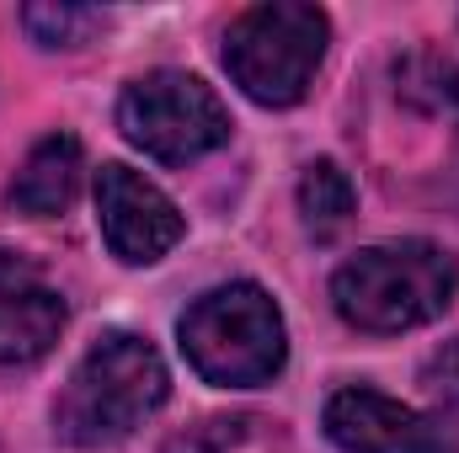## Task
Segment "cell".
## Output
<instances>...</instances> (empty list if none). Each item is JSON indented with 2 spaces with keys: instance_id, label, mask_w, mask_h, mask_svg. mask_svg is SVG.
I'll return each mask as SVG.
<instances>
[{
  "instance_id": "obj_1",
  "label": "cell",
  "mask_w": 459,
  "mask_h": 453,
  "mask_svg": "<svg viewBox=\"0 0 459 453\" xmlns=\"http://www.w3.org/2000/svg\"><path fill=\"white\" fill-rule=\"evenodd\" d=\"M459 294L455 251L433 240H385L347 256L332 278V304L347 326L395 337L411 326L438 321Z\"/></svg>"
},
{
  "instance_id": "obj_2",
  "label": "cell",
  "mask_w": 459,
  "mask_h": 453,
  "mask_svg": "<svg viewBox=\"0 0 459 453\" xmlns=\"http://www.w3.org/2000/svg\"><path fill=\"white\" fill-rule=\"evenodd\" d=\"M166 395H171V373L160 352L134 331H108L75 363L54 406V427L75 449L123 443L134 427H144L166 406Z\"/></svg>"
},
{
  "instance_id": "obj_3",
  "label": "cell",
  "mask_w": 459,
  "mask_h": 453,
  "mask_svg": "<svg viewBox=\"0 0 459 453\" xmlns=\"http://www.w3.org/2000/svg\"><path fill=\"white\" fill-rule=\"evenodd\" d=\"M177 341L193 373L220 389H256L289 357L283 310L262 283H225L193 299L177 321Z\"/></svg>"
},
{
  "instance_id": "obj_4",
  "label": "cell",
  "mask_w": 459,
  "mask_h": 453,
  "mask_svg": "<svg viewBox=\"0 0 459 453\" xmlns=\"http://www.w3.org/2000/svg\"><path fill=\"white\" fill-rule=\"evenodd\" d=\"M332 43V21L299 0H267L230 21L225 70L256 107H294L305 102L321 59Z\"/></svg>"
},
{
  "instance_id": "obj_5",
  "label": "cell",
  "mask_w": 459,
  "mask_h": 453,
  "mask_svg": "<svg viewBox=\"0 0 459 453\" xmlns=\"http://www.w3.org/2000/svg\"><path fill=\"white\" fill-rule=\"evenodd\" d=\"M117 128L160 166H187L230 139V113L187 70H150L117 97Z\"/></svg>"
},
{
  "instance_id": "obj_6",
  "label": "cell",
  "mask_w": 459,
  "mask_h": 453,
  "mask_svg": "<svg viewBox=\"0 0 459 453\" xmlns=\"http://www.w3.org/2000/svg\"><path fill=\"white\" fill-rule=\"evenodd\" d=\"M321 422H326V438L342 453H459L455 422L417 411V406H401L368 384L337 389L326 400Z\"/></svg>"
},
{
  "instance_id": "obj_7",
  "label": "cell",
  "mask_w": 459,
  "mask_h": 453,
  "mask_svg": "<svg viewBox=\"0 0 459 453\" xmlns=\"http://www.w3.org/2000/svg\"><path fill=\"white\" fill-rule=\"evenodd\" d=\"M97 225H102V240L117 261L128 267H150L160 261L177 240H182V214L177 203L134 166H102L97 171Z\"/></svg>"
},
{
  "instance_id": "obj_8",
  "label": "cell",
  "mask_w": 459,
  "mask_h": 453,
  "mask_svg": "<svg viewBox=\"0 0 459 453\" xmlns=\"http://www.w3.org/2000/svg\"><path fill=\"white\" fill-rule=\"evenodd\" d=\"M65 331V299L43 267L22 251H0V363L27 368L54 352Z\"/></svg>"
},
{
  "instance_id": "obj_9",
  "label": "cell",
  "mask_w": 459,
  "mask_h": 453,
  "mask_svg": "<svg viewBox=\"0 0 459 453\" xmlns=\"http://www.w3.org/2000/svg\"><path fill=\"white\" fill-rule=\"evenodd\" d=\"M81 171H86V155H81V139L75 133H48L32 144V155L22 160L16 182H11V209L32 214V219H54L75 203L81 192Z\"/></svg>"
},
{
  "instance_id": "obj_10",
  "label": "cell",
  "mask_w": 459,
  "mask_h": 453,
  "mask_svg": "<svg viewBox=\"0 0 459 453\" xmlns=\"http://www.w3.org/2000/svg\"><path fill=\"white\" fill-rule=\"evenodd\" d=\"M352 209H358L352 176L337 160H310L305 176H299V214H305V225L326 240V235H337L352 219Z\"/></svg>"
},
{
  "instance_id": "obj_11",
  "label": "cell",
  "mask_w": 459,
  "mask_h": 453,
  "mask_svg": "<svg viewBox=\"0 0 459 453\" xmlns=\"http://www.w3.org/2000/svg\"><path fill=\"white\" fill-rule=\"evenodd\" d=\"M22 27L43 48H81L86 38H97L108 27V16L91 11V5H27L22 11Z\"/></svg>"
},
{
  "instance_id": "obj_12",
  "label": "cell",
  "mask_w": 459,
  "mask_h": 453,
  "mask_svg": "<svg viewBox=\"0 0 459 453\" xmlns=\"http://www.w3.org/2000/svg\"><path fill=\"white\" fill-rule=\"evenodd\" d=\"M251 432V416H209L198 427H187L182 438H171L160 453H225Z\"/></svg>"
},
{
  "instance_id": "obj_13",
  "label": "cell",
  "mask_w": 459,
  "mask_h": 453,
  "mask_svg": "<svg viewBox=\"0 0 459 453\" xmlns=\"http://www.w3.org/2000/svg\"><path fill=\"white\" fill-rule=\"evenodd\" d=\"M422 384L433 400H444L449 411H459V337L444 341L428 363H422Z\"/></svg>"
}]
</instances>
